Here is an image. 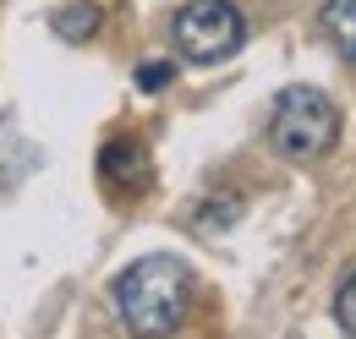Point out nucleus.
Returning <instances> with one entry per match:
<instances>
[{"instance_id":"1","label":"nucleus","mask_w":356,"mask_h":339,"mask_svg":"<svg viewBox=\"0 0 356 339\" xmlns=\"http://www.w3.org/2000/svg\"><path fill=\"white\" fill-rule=\"evenodd\" d=\"M192 268L176 252H148L115 274V312L132 339H170L192 312Z\"/></svg>"},{"instance_id":"2","label":"nucleus","mask_w":356,"mask_h":339,"mask_svg":"<svg viewBox=\"0 0 356 339\" xmlns=\"http://www.w3.org/2000/svg\"><path fill=\"white\" fill-rule=\"evenodd\" d=\"M334 142H340V104H334L323 88L291 83L280 99H274V115H268V148H274L280 159L312 165V159H323Z\"/></svg>"},{"instance_id":"6","label":"nucleus","mask_w":356,"mask_h":339,"mask_svg":"<svg viewBox=\"0 0 356 339\" xmlns=\"http://www.w3.org/2000/svg\"><path fill=\"white\" fill-rule=\"evenodd\" d=\"M104 22V11L93 6V0H77V6H66L60 17H55V33L60 39H72V44H83V39H93V28Z\"/></svg>"},{"instance_id":"8","label":"nucleus","mask_w":356,"mask_h":339,"mask_svg":"<svg viewBox=\"0 0 356 339\" xmlns=\"http://www.w3.org/2000/svg\"><path fill=\"white\" fill-rule=\"evenodd\" d=\"M334 323H340V329L356 339V274L340 285V290H334Z\"/></svg>"},{"instance_id":"5","label":"nucleus","mask_w":356,"mask_h":339,"mask_svg":"<svg viewBox=\"0 0 356 339\" xmlns=\"http://www.w3.org/2000/svg\"><path fill=\"white\" fill-rule=\"evenodd\" d=\"M323 33H329V44L346 55V60H356V0H329L323 6Z\"/></svg>"},{"instance_id":"4","label":"nucleus","mask_w":356,"mask_h":339,"mask_svg":"<svg viewBox=\"0 0 356 339\" xmlns=\"http://www.w3.org/2000/svg\"><path fill=\"white\" fill-rule=\"evenodd\" d=\"M99 175H104L115 192H143V186H148V154H143V142H137V137H115V142H104V154H99Z\"/></svg>"},{"instance_id":"3","label":"nucleus","mask_w":356,"mask_h":339,"mask_svg":"<svg viewBox=\"0 0 356 339\" xmlns=\"http://www.w3.org/2000/svg\"><path fill=\"white\" fill-rule=\"evenodd\" d=\"M170 39H176L181 60L214 66V60H230L247 44V17L230 0H186L170 17Z\"/></svg>"},{"instance_id":"7","label":"nucleus","mask_w":356,"mask_h":339,"mask_svg":"<svg viewBox=\"0 0 356 339\" xmlns=\"http://www.w3.org/2000/svg\"><path fill=\"white\" fill-rule=\"evenodd\" d=\"M170 83H176V66H170V60H143V66H137V88H143V93H165Z\"/></svg>"}]
</instances>
